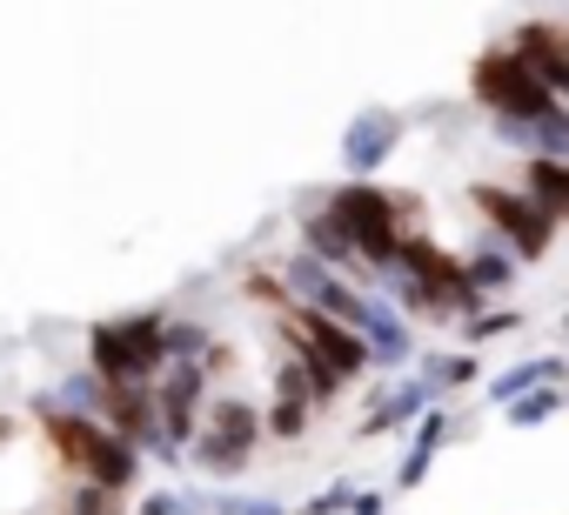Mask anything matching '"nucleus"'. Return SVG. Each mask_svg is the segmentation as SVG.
<instances>
[{
  "label": "nucleus",
  "instance_id": "20",
  "mask_svg": "<svg viewBox=\"0 0 569 515\" xmlns=\"http://www.w3.org/2000/svg\"><path fill=\"white\" fill-rule=\"evenodd\" d=\"M214 349V329L201 315H168V362H201Z\"/></svg>",
  "mask_w": 569,
  "mask_h": 515
},
{
  "label": "nucleus",
  "instance_id": "8",
  "mask_svg": "<svg viewBox=\"0 0 569 515\" xmlns=\"http://www.w3.org/2000/svg\"><path fill=\"white\" fill-rule=\"evenodd\" d=\"M356 335L369 342V355H376V375H396V368H409L416 362V322L389 302V295H376L369 289V302H362V322H356Z\"/></svg>",
  "mask_w": 569,
  "mask_h": 515
},
{
  "label": "nucleus",
  "instance_id": "21",
  "mask_svg": "<svg viewBox=\"0 0 569 515\" xmlns=\"http://www.w3.org/2000/svg\"><path fill=\"white\" fill-rule=\"evenodd\" d=\"M61 515H128V495L121 488H101V482H74L61 495Z\"/></svg>",
  "mask_w": 569,
  "mask_h": 515
},
{
  "label": "nucleus",
  "instance_id": "10",
  "mask_svg": "<svg viewBox=\"0 0 569 515\" xmlns=\"http://www.w3.org/2000/svg\"><path fill=\"white\" fill-rule=\"evenodd\" d=\"M462 275L476 282V295H482V302H502V295H516L522 262H516V248H509V241H496L489 228H476V234H469V248H462Z\"/></svg>",
  "mask_w": 569,
  "mask_h": 515
},
{
  "label": "nucleus",
  "instance_id": "22",
  "mask_svg": "<svg viewBox=\"0 0 569 515\" xmlns=\"http://www.w3.org/2000/svg\"><path fill=\"white\" fill-rule=\"evenodd\" d=\"M201 515H289L274 495H194Z\"/></svg>",
  "mask_w": 569,
  "mask_h": 515
},
{
  "label": "nucleus",
  "instance_id": "15",
  "mask_svg": "<svg viewBox=\"0 0 569 515\" xmlns=\"http://www.w3.org/2000/svg\"><path fill=\"white\" fill-rule=\"evenodd\" d=\"M542 382H569V362H562V355H529V362H516V368L489 375L482 402H489V408H509L516 395H529V388H542Z\"/></svg>",
  "mask_w": 569,
  "mask_h": 515
},
{
  "label": "nucleus",
  "instance_id": "7",
  "mask_svg": "<svg viewBox=\"0 0 569 515\" xmlns=\"http://www.w3.org/2000/svg\"><path fill=\"white\" fill-rule=\"evenodd\" d=\"M208 395H214V382H208V368H201V362H168V368L154 375V408H161V435H168L174 448H188V442H194V428H201V408H208Z\"/></svg>",
  "mask_w": 569,
  "mask_h": 515
},
{
  "label": "nucleus",
  "instance_id": "19",
  "mask_svg": "<svg viewBox=\"0 0 569 515\" xmlns=\"http://www.w3.org/2000/svg\"><path fill=\"white\" fill-rule=\"evenodd\" d=\"M261 415H268V442H302L322 408H316V402H289V395H268Z\"/></svg>",
  "mask_w": 569,
  "mask_h": 515
},
{
  "label": "nucleus",
  "instance_id": "13",
  "mask_svg": "<svg viewBox=\"0 0 569 515\" xmlns=\"http://www.w3.org/2000/svg\"><path fill=\"white\" fill-rule=\"evenodd\" d=\"M516 188H522L549 221H569V154H522V161H516Z\"/></svg>",
  "mask_w": 569,
  "mask_h": 515
},
{
  "label": "nucleus",
  "instance_id": "25",
  "mask_svg": "<svg viewBox=\"0 0 569 515\" xmlns=\"http://www.w3.org/2000/svg\"><path fill=\"white\" fill-rule=\"evenodd\" d=\"M349 515H389V495H382V488H356Z\"/></svg>",
  "mask_w": 569,
  "mask_h": 515
},
{
  "label": "nucleus",
  "instance_id": "23",
  "mask_svg": "<svg viewBox=\"0 0 569 515\" xmlns=\"http://www.w3.org/2000/svg\"><path fill=\"white\" fill-rule=\"evenodd\" d=\"M134 515H201V502H194V488H154L134 502Z\"/></svg>",
  "mask_w": 569,
  "mask_h": 515
},
{
  "label": "nucleus",
  "instance_id": "6",
  "mask_svg": "<svg viewBox=\"0 0 569 515\" xmlns=\"http://www.w3.org/2000/svg\"><path fill=\"white\" fill-rule=\"evenodd\" d=\"M402 141H409V121H402L396 108H362V114L342 128V174H349V181H376V174L396 161Z\"/></svg>",
  "mask_w": 569,
  "mask_h": 515
},
{
  "label": "nucleus",
  "instance_id": "24",
  "mask_svg": "<svg viewBox=\"0 0 569 515\" xmlns=\"http://www.w3.org/2000/svg\"><path fill=\"white\" fill-rule=\"evenodd\" d=\"M349 502H356V482H329L316 502H302L296 515H349Z\"/></svg>",
  "mask_w": 569,
  "mask_h": 515
},
{
  "label": "nucleus",
  "instance_id": "2",
  "mask_svg": "<svg viewBox=\"0 0 569 515\" xmlns=\"http://www.w3.org/2000/svg\"><path fill=\"white\" fill-rule=\"evenodd\" d=\"M261 442H268L261 402L241 395V388H221V395H208V408H201V428H194V442H188V462H194L208 482H234V475L254 468Z\"/></svg>",
  "mask_w": 569,
  "mask_h": 515
},
{
  "label": "nucleus",
  "instance_id": "9",
  "mask_svg": "<svg viewBox=\"0 0 569 515\" xmlns=\"http://www.w3.org/2000/svg\"><path fill=\"white\" fill-rule=\"evenodd\" d=\"M529 68H536V81L569 108V41H562V21H549V14H529V21H516L509 34H502Z\"/></svg>",
  "mask_w": 569,
  "mask_h": 515
},
{
  "label": "nucleus",
  "instance_id": "5",
  "mask_svg": "<svg viewBox=\"0 0 569 515\" xmlns=\"http://www.w3.org/2000/svg\"><path fill=\"white\" fill-rule=\"evenodd\" d=\"M469 101H476L482 114H549V108H562L509 41H489V48L469 61Z\"/></svg>",
  "mask_w": 569,
  "mask_h": 515
},
{
  "label": "nucleus",
  "instance_id": "18",
  "mask_svg": "<svg viewBox=\"0 0 569 515\" xmlns=\"http://www.w3.org/2000/svg\"><path fill=\"white\" fill-rule=\"evenodd\" d=\"M562 408H569V388H562V382H542V388L516 395V402L502 408V422H509V428H542V422L562 415Z\"/></svg>",
  "mask_w": 569,
  "mask_h": 515
},
{
  "label": "nucleus",
  "instance_id": "1",
  "mask_svg": "<svg viewBox=\"0 0 569 515\" xmlns=\"http://www.w3.org/2000/svg\"><path fill=\"white\" fill-rule=\"evenodd\" d=\"M329 214H336V228L356 241V254L369 262V275H376V289L396 275V262H402V234L409 228H422V194L416 188H382V181H336V188H322L316 194Z\"/></svg>",
  "mask_w": 569,
  "mask_h": 515
},
{
  "label": "nucleus",
  "instance_id": "11",
  "mask_svg": "<svg viewBox=\"0 0 569 515\" xmlns=\"http://www.w3.org/2000/svg\"><path fill=\"white\" fill-rule=\"evenodd\" d=\"M429 402H436V395H429V382H422V375H409V382H382V388L369 395V415H362L356 442H376V435H396V428H409V422H416Z\"/></svg>",
  "mask_w": 569,
  "mask_h": 515
},
{
  "label": "nucleus",
  "instance_id": "12",
  "mask_svg": "<svg viewBox=\"0 0 569 515\" xmlns=\"http://www.w3.org/2000/svg\"><path fill=\"white\" fill-rule=\"evenodd\" d=\"M449 435H456V415H449L442 402H429V408L409 422V448H402V462H396V488H422V475L436 468V455H442Z\"/></svg>",
  "mask_w": 569,
  "mask_h": 515
},
{
  "label": "nucleus",
  "instance_id": "16",
  "mask_svg": "<svg viewBox=\"0 0 569 515\" xmlns=\"http://www.w3.org/2000/svg\"><path fill=\"white\" fill-rule=\"evenodd\" d=\"M41 395H48L54 408H74V415H101V402H108V382H101V375L81 362V368H68V375H61L54 388H41Z\"/></svg>",
  "mask_w": 569,
  "mask_h": 515
},
{
  "label": "nucleus",
  "instance_id": "4",
  "mask_svg": "<svg viewBox=\"0 0 569 515\" xmlns=\"http://www.w3.org/2000/svg\"><path fill=\"white\" fill-rule=\"evenodd\" d=\"M462 201L476 208V221L496 234V241H509L516 248V262L522 269H536V262H549V248H556V228L562 221H549L516 181H469L462 188Z\"/></svg>",
  "mask_w": 569,
  "mask_h": 515
},
{
  "label": "nucleus",
  "instance_id": "14",
  "mask_svg": "<svg viewBox=\"0 0 569 515\" xmlns=\"http://www.w3.org/2000/svg\"><path fill=\"white\" fill-rule=\"evenodd\" d=\"M422 382H429V395L442 402V395H456V388H476L482 382V362H476V349H416V362H409Z\"/></svg>",
  "mask_w": 569,
  "mask_h": 515
},
{
  "label": "nucleus",
  "instance_id": "3",
  "mask_svg": "<svg viewBox=\"0 0 569 515\" xmlns=\"http://www.w3.org/2000/svg\"><path fill=\"white\" fill-rule=\"evenodd\" d=\"M168 302L161 309H134V315H108L88 329V368L101 382H154L168 368Z\"/></svg>",
  "mask_w": 569,
  "mask_h": 515
},
{
  "label": "nucleus",
  "instance_id": "17",
  "mask_svg": "<svg viewBox=\"0 0 569 515\" xmlns=\"http://www.w3.org/2000/svg\"><path fill=\"white\" fill-rule=\"evenodd\" d=\"M516 329H522V309H496V302H482L476 315L456 322L462 349H489V342H502V335H516Z\"/></svg>",
  "mask_w": 569,
  "mask_h": 515
}]
</instances>
